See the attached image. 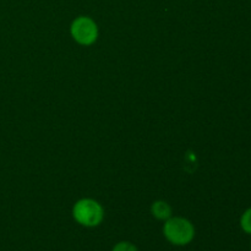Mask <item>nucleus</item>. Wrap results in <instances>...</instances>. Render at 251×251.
I'll return each instance as SVG.
<instances>
[{
    "mask_svg": "<svg viewBox=\"0 0 251 251\" xmlns=\"http://www.w3.org/2000/svg\"><path fill=\"white\" fill-rule=\"evenodd\" d=\"M163 234L171 244L185 247L195 238V228L193 223L183 217H171L163 226Z\"/></svg>",
    "mask_w": 251,
    "mask_h": 251,
    "instance_id": "obj_1",
    "label": "nucleus"
},
{
    "mask_svg": "<svg viewBox=\"0 0 251 251\" xmlns=\"http://www.w3.org/2000/svg\"><path fill=\"white\" fill-rule=\"evenodd\" d=\"M74 220L83 227H97L104 218L103 207L92 199H82L77 201L73 208Z\"/></svg>",
    "mask_w": 251,
    "mask_h": 251,
    "instance_id": "obj_2",
    "label": "nucleus"
},
{
    "mask_svg": "<svg viewBox=\"0 0 251 251\" xmlns=\"http://www.w3.org/2000/svg\"><path fill=\"white\" fill-rule=\"evenodd\" d=\"M71 36L82 46H91L98 37V27L91 17L80 16L71 24Z\"/></svg>",
    "mask_w": 251,
    "mask_h": 251,
    "instance_id": "obj_3",
    "label": "nucleus"
},
{
    "mask_svg": "<svg viewBox=\"0 0 251 251\" xmlns=\"http://www.w3.org/2000/svg\"><path fill=\"white\" fill-rule=\"evenodd\" d=\"M151 212L157 220L161 221H167L168 218L172 217V208L164 201H156V202L152 205Z\"/></svg>",
    "mask_w": 251,
    "mask_h": 251,
    "instance_id": "obj_4",
    "label": "nucleus"
},
{
    "mask_svg": "<svg viewBox=\"0 0 251 251\" xmlns=\"http://www.w3.org/2000/svg\"><path fill=\"white\" fill-rule=\"evenodd\" d=\"M240 227L247 234L251 235V207L248 208L240 217Z\"/></svg>",
    "mask_w": 251,
    "mask_h": 251,
    "instance_id": "obj_5",
    "label": "nucleus"
},
{
    "mask_svg": "<svg viewBox=\"0 0 251 251\" xmlns=\"http://www.w3.org/2000/svg\"><path fill=\"white\" fill-rule=\"evenodd\" d=\"M112 251H139V249L130 242H120L113 247Z\"/></svg>",
    "mask_w": 251,
    "mask_h": 251,
    "instance_id": "obj_6",
    "label": "nucleus"
},
{
    "mask_svg": "<svg viewBox=\"0 0 251 251\" xmlns=\"http://www.w3.org/2000/svg\"><path fill=\"white\" fill-rule=\"evenodd\" d=\"M250 247H251V244H250Z\"/></svg>",
    "mask_w": 251,
    "mask_h": 251,
    "instance_id": "obj_7",
    "label": "nucleus"
}]
</instances>
